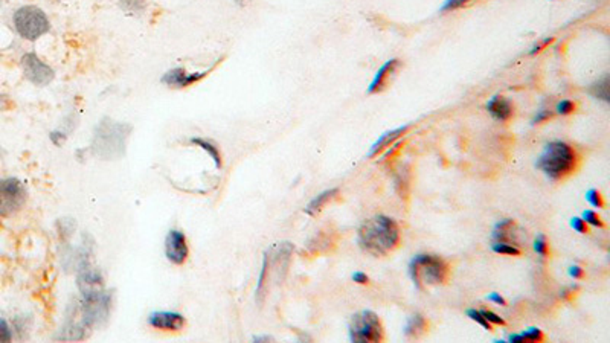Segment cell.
Wrapping results in <instances>:
<instances>
[{
	"label": "cell",
	"mask_w": 610,
	"mask_h": 343,
	"mask_svg": "<svg viewBox=\"0 0 610 343\" xmlns=\"http://www.w3.org/2000/svg\"><path fill=\"white\" fill-rule=\"evenodd\" d=\"M357 243L364 252L381 258L394 252L400 243V227L394 218L376 215L361 223Z\"/></svg>",
	"instance_id": "6da1fadb"
},
{
	"label": "cell",
	"mask_w": 610,
	"mask_h": 343,
	"mask_svg": "<svg viewBox=\"0 0 610 343\" xmlns=\"http://www.w3.org/2000/svg\"><path fill=\"white\" fill-rule=\"evenodd\" d=\"M131 133V126L126 122H116L104 118L93 131L92 153L102 160L119 159L126 153L127 139Z\"/></svg>",
	"instance_id": "7a4b0ae2"
},
{
	"label": "cell",
	"mask_w": 610,
	"mask_h": 343,
	"mask_svg": "<svg viewBox=\"0 0 610 343\" xmlns=\"http://www.w3.org/2000/svg\"><path fill=\"white\" fill-rule=\"evenodd\" d=\"M577 162L578 156L570 143L554 141L545 145L540 158L537 159V168L551 180H562L574 173Z\"/></svg>",
	"instance_id": "3957f363"
},
{
	"label": "cell",
	"mask_w": 610,
	"mask_h": 343,
	"mask_svg": "<svg viewBox=\"0 0 610 343\" xmlns=\"http://www.w3.org/2000/svg\"><path fill=\"white\" fill-rule=\"evenodd\" d=\"M409 275L418 290L429 285H442L450 278V266L441 256L420 254L412 258Z\"/></svg>",
	"instance_id": "277c9868"
},
{
	"label": "cell",
	"mask_w": 610,
	"mask_h": 343,
	"mask_svg": "<svg viewBox=\"0 0 610 343\" xmlns=\"http://www.w3.org/2000/svg\"><path fill=\"white\" fill-rule=\"evenodd\" d=\"M81 292V325L92 328L102 324L109 316L111 295L99 287L80 288Z\"/></svg>",
	"instance_id": "5b68a950"
},
{
	"label": "cell",
	"mask_w": 610,
	"mask_h": 343,
	"mask_svg": "<svg viewBox=\"0 0 610 343\" xmlns=\"http://www.w3.org/2000/svg\"><path fill=\"white\" fill-rule=\"evenodd\" d=\"M13 22L18 36L29 41L40 38L41 36L49 33L50 29V22L48 16L43 13V9H40L34 5H26L18 8L14 13Z\"/></svg>",
	"instance_id": "8992f818"
},
{
	"label": "cell",
	"mask_w": 610,
	"mask_h": 343,
	"mask_svg": "<svg viewBox=\"0 0 610 343\" xmlns=\"http://www.w3.org/2000/svg\"><path fill=\"white\" fill-rule=\"evenodd\" d=\"M349 340L354 343L383 342L385 331L378 316L371 310H364L351 317Z\"/></svg>",
	"instance_id": "52a82bcc"
},
{
	"label": "cell",
	"mask_w": 610,
	"mask_h": 343,
	"mask_svg": "<svg viewBox=\"0 0 610 343\" xmlns=\"http://www.w3.org/2000/svg\"><path fill=\"white\" fill-rule=\"evenodd\" d=\"M26 202V191L16 178L0 179V215L8 217L17 212Z\"/></svg>",
	"instance_id": "ba28073f"
},
{
	"label": "cell",
	"mask_w": 610,
	"mask_h": 343,
	"mask_svg": "<svg viewBox=\"0 0 610 343\" xmlns=\"http://www.w3.org/2000/svg\"><path fill=\"white\" fill-rule=\"evenodd\" d=\"M22 69L28 81L33 82L34 86L43 87L50 85L55 78V72L49 65H46L34 52H28L22 57Z\"/></svg>",
	"instance_id": "9c48e42d"
},
{
	"label": "cell",
	"mask_w": 610,
	"mask_h": 343,
	"mask_svg": "<svg viewBox=\"0 0 610 343\" xmlns=\"http://www.w3.org/2000/svg\"><path fill=\"white\" fill-rule=\"evenodd\" d=\"M165 256L175 266L183 264L190 256V247L185 234L179 229H171L165 238Z\"/></svg>",
	"instance_id": "30bf717a"
},
{
	"label": "cell",
	"mask_w": 610,
	"mask_h": 343,
	"mask_svg": "<svg viewBox=\"0 0 610 343\" xmlns=\"http://www.w3.org/2000/svg\"><path fill=\"white\" fill-rule=\"evenodd\" d=\"M214 69V66L208 67L203 72H186L183 67H174L170 69L168 72H165L162 77V85L168 86V87H174V89H185L190 87L195 82H199L200 80H203L206 75L209 74V72Z\"/></svg>",
	"instance_id": "8fae6325"
},
{
	"label": "cell",
	"mask_w": 610,
	"mask_h": 343,
	"mask_svg": "<svg viewBox=\"0 0 610 343\" xmlns=\"http://www.w3.org/2000/svg\"><path fill=\"white\" fill-rule=\"evenodd\" d=\"M148 325L160 331H179L185 325V317L175 311H153L148 316Z\"/></svg>",
	"instance_id": "7c38bea8"
},
{
	"label": "cell",
	"mask_w": 610,
	"mask_h": 343,
	"mask_svg": "<svg viewBox=\"0 0 610 343\" xmlns=\"http://www.w3.org/2000/svg\"><path fill=\"white\" fill-rule=\"evenodd\" d=\"M400 65H401V61L398 58L388 60L386 63L376 72V75H374V78H372L371 85L368 86V90H366L368 95H374V93L383 92L389 85L391 77H394V74L400 67Z\"/></svg>",
	"instance_id": "4fadbf2b"
},
{
	"label": "cell",
	"mask_w": 610,
	"mask_h": 343,
	"mask_svg": "<svg viewBox=\"0 0 610 343\" xmlns=\"http://www.w3.org/2000/svg\"><path fill=\"white\" fill-rule=\"evenodd\" d=\"M518 234L519 229L518 224L514 223V220L511 218H505V220H501L498 224L494 226L493 229V241H501V243H508L513 246H518Z\"/></svg>",
	"instance_id": "5bb4252c"
},
{
	"label": "cell",
	"mask_w": 610,
	"mask_h": 343,
	"mask_svg": "<svg viewBox=\"0 0 610 343\" xmlns=\"http://www.w3.org/2000/svg\"><path fill=\"white\" fill-rule=\"evenodd\" d=\"M487 110L496 121L501 122L510 121L514 113L513 104L501 95H494L493 98H490V101L487 102Z\"/></svg>",
	"instance_id": "9a60e30c"
},
{
	"label": "cell",
	"mask_w": 610,
	"mask_h": 343,
	"mask_svg": "<svg viewBox=\"0 0 610 343\" xmlns=\"http://www.w3.org/2000/svg\"><path fill=\"white\" fill-rule=\"evenodd\" d=\"M408 130H409V126H403V127H398V129H394V130H389V131H386V133L381 134V136H380L374 143L371 145L369 153H368V158H369V159L376 158V156H378L381 151L386 150V148L389 147V145H392V143H394L398 138H401L403 134H405Z\"/></svg>",
	"instance_id": "2e32d148"
},
{
	"label": "cell",
	"mask_w": 610,
	"mask_h": 343,
	"mask_svg": "<svg viewBox=\"0 0 610 343\" xmlns=\"http://www.w3.org/2000/svg\"><path fill=\"white\" fill-rule=\"evenodd\" d=\"M339 194H340V190H339V188H332V190H327V191H324V192L317 194V195L315 197V199L305 206V209H304V211H305V214H307V215H310V217L317 215L320 211L324 209V207H325L329 202H333L334 199H337Z\"/></svg>",
	"instance_id": "e0dca14e"
},
{
	"label": "cell",
	"mask_w": 610,
	"mask_h": 343,
	"mask_svg": "<svg viewBox=\"0 0 610 343\" xmlns=\"http://www.w3.org/2000/svg\"><path fill=\"white\" fill-rule=\"evenodd\" d=\"M427 328H429V324H427L426 317L420 313H415V315H412L406 322L405 336L409 339H418V337L426 334Z\"/></svg>",
	"instance_id": "ac0fdd59"
},
{
	"label": "cell",
	"mask_w": 610,
	"mask_h": 343,
	"mask_svg": "<svg viewBox=\"0 0 610 343\" xmlns=\"http://www.w3.org/2000/svg\"><path fill=\"white\" fill-rule=\"evenodd\" d=\"M190 142L192 145H195V147H199V148H202V150H205L206 153H208L209 158L212 159V162L215 163L217 168H219V170L222 168V154H220L219 148H217L215 143H212L211 141L205 139V138H191Z\"/></svg>",
	"instance_id": "d6986e66"
},
{
	"label": "cell",
	"mask_w": 610,
	"mask_h": 343,
	"mask_svg": "<svg viewBox=\"0 0 610 343\" xmlns=\"http://www.w3.org/2000/svg\"><path fill=\"white\" fill-rule=\"evenodd\" d=\"M543 340H545V334L542 332V330L534 328V327L519 332V334L508 336L510 343H535V342H543Z\"/></svg>",
	"instance_id": "ffe728a7"
},
{
	"label": "cell",
	"mask_w": 610,
	"mask_h": 343,
	"mask_svg": "<svg viewBox=\"0 0 610 343\" xmlns=\"http://www.w3.org/2000/svg\"><path fill=\"white\" fill-rule=\"evenodd\" d=\"M587 93L591 97L597 98V99H601L604 102H609L610 101V97H609V77L606 75L601 80H598L597 82H594V85L587 89Z\"/></svg>",
	"instance_id": "44dd1931"
},
{
	"label": "cell",
	"mask_w": 610,
	"mask_h": 343,
	"mask_svg": "<svg viewBox=\"0 0 610 343\" xmlns=\"http://www.w3.org/2000/svg\"><path fill=\"white\" fill-rule=\"evenodd\" d=\"M491 251L498 255H506V256H521L522 251L518 246H513L508 243H501V241H493Z\"/></svg>",
	"instance_id": "7402d4cb"
},
{
	"label": "cell",
	"mask_w": 610,
	"mask_h": 343,
	"mask_svg": "<svg viewBox=\"0 0 610 343\" xmlns=\"http://www.w3.org/2000/svg\"><path fill=\"white\" fill-rule=\"evenodd\" d=\"M533 247H534V252L542 258H546L548 255H550V246H548V240L543 234L537 235Z\"/></svg>",
	"instance_id": "603a6c76"
},
{
	"label": "cell",
	"mask_w": 610,
	"mask_h": 343,
	"mask_svg": "<svg viewBox=\"0 0 610 343\" xmlns=\"http://www.w3.org/2000/svg\"><path fill=\"white\" fill-rule=\"evenodd\" d=\"M467 317H470L473 322H476V324H479L482 328L489 330V331L491 330V324L484 317V315L481 313V310H474V308L467 310Z\"/></svg>",
	"instance_id": "cb8c5ba5"
},
{
	"label": "cell",
	"mask_w": 610,
	"mask_h": 343,
	"mask_svg": "<svg viewBox=\"0 0 610 343\" xmlns=\"http://www.w3.org/2000/svg\"><path fill=\"white\" fill-rule=\"evenodd\" d=\"M586 200L589 202V205H592L594 207H604V206H606V202H604V199H603L601 192H599V191H598V190H595V188L589 190V191L586 192Z\"/></svg>",
	"instance_id": "d4e9b609"
},
{
	"label": "cell",
	"mask_w": 610,
	"mask_h": 343,
	"mask_svg": "<svg viewBox=\"0 0 610 343\" xmlns=\"http://www.w3.org/2000/svg\"><path fill=\"white\" fill-rule=\"evenodd\" d=\"M400 186H403L401 190V197L408 195V188H409V171L408 170H401L397 178H396V188L398 190Z\"/></svg>",
	"instance_id": "484cf974"
},
{
	"label": "cell",
	"mask_w": 610,
	"mask_h": 343,
	"mask_svg": "<svg viewBox=\"0 0 610 343\" xmlns=\"http://www.w3.org/2000/svg\"><path fill=\"white\" fill-rule=\"evenodd\" d=\"M582 218H583V220H584L587 224L595 226V227H604V226H606V224H604V222L601 220V217H599L595 211H591V209L583 211Z\"/></svg>",
	"instance_id": "4316f807"
},
{
	"label": "cell",
	"mask_w": 610,
	"mask_h": 343,
	"mask_svg": "<svg viewBox=\"0 0 610 343\" xmlns=\"http://www.w3.org/2000/svg\"><path fill=\"white\" fill-rule=\"evenodd\" d=\"M119 5L127 13H141L143 9L142 0H119Z\"/></svg>",
	"instance_id": "83f0119b"
},
{
	"label": "cell",
	"mask_w": 610,
	"mask_h": 343,
	"mask_svg": "<svg viewBox=\"0 0 610 343\" xmlns=\"http://www.w3.org/2000/svg\"><path fill=\"white\" fill-rule=\"evenodd\" d=\"M572 111H575V102H572L571 99H562L560 102H557V106H555L557 114L566 116V114H571Z\"/></svg>",
	"instance_id": "f1b7e54d"
},
{
	"label": "cell",
	"mask_w": 610,
	"mask_h": 343,
	"mask_svg": "<svg viewBox=\"0 0 610 343\" xmlns=\"http://www.w3.org/2000/svg\"><path fill=\"white\" fill-rule=\"evenodd\" d=\"M470 0H446V2L442 4L441 6V13H450L454 11V9H458L461 6H464L465 4H469Z\"/></svg>",
	"instance_id": "f546056e"
},
{
	"label": "cell",
	"mask_w": 610,
	"mask_h": 343,
	"mask_svg": "<svg viewBox=\"0 0 610 343\" xmlns=\"http://www.w3.org/2000/svg\"><path fill=\"white\" fill-rule=\"evenodd\" d=\"M570 224H571V227L574 229V231H575V232H578V234H587V232H589L587 223L583 220L582 217H574V218H571Z\"/></svg>",
	"instance_id": "4dcf8cb0"
},
{
	"label": "cell",
	"mask_w": 610,
	"mask_h": 343,
	"mask_svg": "<svg viewBox=\"0 0 610 343\" xmlns=\"http://www.w3.org/2000/svg\"><path fill=\"white\" fill-rule=\"evenodd\" d=\"M481 313L484 315L485 319H487L490 322V324H494V325H505L506 324L503 317H501L499 315L493 313L491 310H481Z\"/></svg>",
	"instance_id": "1f68e13d"
},
{
	"label": "cell",
	"mask_w": 610,
	"mask_h": 343,
	"mask_svg": "<svg viewBox=\"0 0 610 343\" xmlns=\"http://www.w3.org/2000/svg\"><path fill=\"white\" fill-rule=\"evenodd\" d=\"M552 116H554V111L552 110L542 109V110L537 111V114L533 118V126H535V124H542V122H545L548 119H551Z\"/></svg>",
	"instance_id": "d6a6232c"
},
{
	"label": "cell",
	"mask_w": 610,
	"mask_h": 343,
	"mask_svg": "<svg viewBox=\"0 0 610 343\" xmlns=\"http://www.w3.org/2000/svg\"><path fill=\"white\" fill-rule=\"evenodd\" d=\"M11 339H13V332L8 325V322L0 319V342H9Z\"/></svg>",
	"instance_id": "836d02e7"
},
{
	"label": "cell",
	"mask_w": 610,
	"mask_h": 343,
	"mask_svg": "<svg viewBox=\"0 0 610 343\" xmlns=\"http://www.w3.org/2000/svg\"><path fill=\"white\" fill-rule=\"evenodd\" d=\"M554 41V37H546V38H543V40H540V41H537V43L531 48V50H530V55H535V54H539V52H542L548 45H551Z\"/></svg>",
	"instance_id": "e575fe53"
},
{
	"label": "cell",
	"mask_w": 610,
	"mask_h": 343,
	"mask_svg": "<svg viewBox=\"0 0 610 343\" xmlns=\"http://www.w3.org/2000/svg\"><path fill=\"white\" fill-rule=\"evenodd\" d=\"M49 136H50V141H53V143L57 145V147H60V145H63L65 141L67 139V133L66 131H61V130H57V131L50 133Z\"/></svg>",
	"instance_id": "d590c367"
},
{
	"label": "cell",
	"mask_w": 610,
	"mask_h": 343,
	"mask_svg": "<svg viewBox=\"0 0 610 343\" xmlns=\"http://www.w3.org/2000/svg\"><path fill=\"white\" fill-rule=\"evenodd\" d=\"M567 275L574 279H583L584 278V270L580 266H571L567 268Z\"/></svg>",
	"instance_id": "8d00e7d4"
},
{
	"label": "cell",
	"mask_w": 610,
	"mask_h": 343,
	"mask_svg": "<svg viewBox=\"0 0 610 343\" xmlns=\"http://www.w3.org/2000/svg\"><path fill=\"white\" fill-rule=\"evenodd\" d=\"M353 281H354L356 284L366 285V284H369V276L365 272H354L353 273Z\"/></svg>",
	"instance_id": "74e56055"
},
{
	"label": "cell",
	"mask_w": 610,
	"mask_h": 343,
	"mask_svg": "<svg viewBox=\"0 0 610 343\" xmlns=\"http://www.w3.org/2000/svg\"><path fill=\"white\" fill-rule=\"evenodd\" d=\"M575 292H578V287L577 285H571V287H567V288H563L562 292H560V299L570 300V299H572V296L575 295Z\"/></svg>",
	"instance_id": "f35d334b"
},
{
	"label": "cell",
	"mask_w": 610,
	"mask_h": 343,
	"mask_svg": "<svg viewBox=\"0 0 610 343\" xmlns=\"http://www.w3.org/2000/svg\"><path fill=\"white\" fill-rule=\"evenodd\" d=\"M487 299L491 300V303H494V304H498V305H502V307L506 305V300L499 293H491L487 296Z\"/></svg>",
	"instance_id": "ab89813d"
},
{
	"label": "cell",
	"mask_w": 610,
	"mask_h": 343,
	"mask_svg": "<svg viewBox=\"0 0 610 343\" xmlns=\"http://www.w3.org/2000/svg\"><path fill=\"white\" fill-rule=\"evenodd\" d=\"M9 104H11V101H9V97L0 95V110H6L9 107Z\"/></svg>",
	"instance_id": "60d3db41"
},
{
	"label": "cell",
	"mask_w": 610,
	"mask_h": 343,
	"mask_svg": "<svg viewBox=\"0 0 610 343\" xmlns=\"http://www.w3.org/2000/svg\"><path fill=\"white\" fill-rule=\"evenodd\" d=\"M254 340L255 342H268V340H273V339L271 336H255Z\"/></svg>",
	"instance_id": "b9f144b4"
},
{
	"label": "cell",
	"mask_w": 610,
	"mask_h": 343,
	"mask_svg": "<svg viewBox=\"0 0 610 343\" xmlns=\"http://www.w3.org/2000/svg\"><path fill=\"white\" fill-rule=\"evenodd\" d=\"M234 2L236 4V5H240V6H244V5H247V4H251L252 0H234Z\"/></svg>",
	"instance_id": "7bdbcfd3"
}]
</instances>
